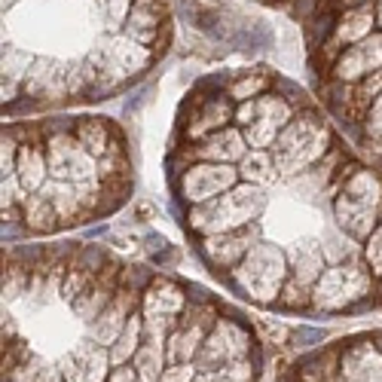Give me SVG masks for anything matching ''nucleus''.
Listing matches in <instances>:
<instances>
[{
    "label": "nucleus",
    "mask_w": 382,
    "mask_h": 382,
    "mask_svg": "<svg viewBox=\"0 0 382 382\" xmlns=\"http://www.w3.org/2000/svg\"><path fill=\"white\" fill-rule=\"evenodd\" d=\"M263 208V190L257 184H239V187L226 190L223 196L211 202H202L190 211V221L196 230L202 233H230V230H242V226L257 218Z\"/></svg>",
    "instance_id": "obj_1"
},
{
    "label": "nucleus",
    "mask_w": 382,
    "mask_h": 382,
    "mask_svg": "<svg viewBox=\"0 0 382 382\" xmlns=\"http://www.w3.org/2000/svg\"><path fill=\"white\" fill-rule=\"evenodd\" d=\"M327 144V129L318 122L312 113H300L285 126V132L272 144V159L278 174H297L303 171L309 162H315L324 153Z\"/></svg>",
    "instance_id": "obj_2"
},
{
    "label": "nucleus",
    "mask_w": 382,
    "mask_h": 382,
    "mask_svg": "<svg viewBox=\"0 0 382 382\" xmlns=\"http://www.w3.org/2000/svg\"><path fill=\"white\" fill-rule=\"evenodd\" d=\"M53 181H68L80 190L83 202L95 196V156L77 141V135H55L46 144Z\"/></svg>",
    "instance_id": "obj_3"
},
{
    "label": "nucleus",
    "mask_w": 382,
    "mask_h": 382,
    "mask_svg": "<svg viewBox=\"0 0 382 382\" xmlns=\"http://www.w3.org/2000/svg\"><path fill=\"white\" fill-rule=\"evenodd\" d=\"M235 278L254 300H272L285 282V254L272 245H257L245 254Z\"/></svg>",
    "instance_id": "obj_4"
},
{
    "label": "nucleus",
    "mask_w": 382,
    "mask_h": 382,
    "mask_svg": "<svg viewBox=\"0 0 382 382\" xmlns=\"http://www.w3.org/2000/svg\"><path fill=\"white\" fill-rule=\"evenodd\" d=\"M376 205H379V187L373 181V174L361 171L349 181L346 193L336 202V218L346 230H352L355 235L373 233V218H376Z\"/></svg>",
    "instance_id": "obj_5"
},
{
    "label": "nucleus",
    "mask_w": 382,
    "mask_h": 382,
    "mask_svg": "<svg viewBox=\"0 0 382 382\" xmlns=\"http://www.w3.org/2000/svg\"><path fill=\"white\" fill-rule=\"evenodd\" d=\"M235 178H239V171L230 169L226 162H199L184 174L181 190L193 205H202V202L218 199L226 190H233Z\"/></svg>",
    "instance_id": "obj_6"
},
{
    "label": "nucleus",
    "mask_w": 382,
    "mask_h": 382,
    "mask_svg": "<svg viewBox=\"0 0 382 382\" xmlns=\"http://www.w3.org/2000/svg\"><path fill=\"white\" fill-rule=\"evenodd\" d=\"M287 122H291V107H287L285 98H278V95L257 98V117L245 132L248 147H254V150L272 147L275 138L285 132Z\"/></svg>",
    "instance_id": "obj_7"
},
{
    "label": "nucleus",
    "mask_w": 382,
    "mask_h": 382,
    "mask_svg": "<svg viewBox=\"0 0 382 382\" xmlns=\"http://www.w3.org/2000/svg\"><path fill=\"white\" fill-rule=\"evenodd\" d=\"M382 65V34H370L361 43L339 49L334 61V77L339 83H361L373 74V68Z\"/></svg>",
    "instance_id": "obj_8"
},
{
    "label": "nucleus",
    "mask_w": 382,
    "mask_h": 382,
    "mask_svg": "<svg viewBox=\"0 0 382 382\" xmlns=\"http://www.w3.org/2000/svg\"><path fill=\"white\" fill-rule=\"evenodd\" d=\"M364 287H367V275L358 266H334V270L322 272L315 294L322 306H343L352 297H358Z\"/></svg>",
    "instance_id": "obj_9"
},
{
    "label": "nucleus",
    "mask_w": 382,
    "mask_h": 382,
    "mask_svg": "<svg viewBox=\"0 0 382 382\" xmlns=\"http://www.w3.org/2000/svg\"><path fill=\"white\" fill-rule=\"evenodd\" d=\"M162 25H165L162 0H135L126 25H122V34L138 40V43H144V46H153L156 43V37H159V31H162Z\"/></svg>",
    "instance_id": "obj_10"
},
{
    "label": "nucleus",
    "mask_w": 382,
    "mask_h": 382,
    "mask_svg": "<svg viewBox=\"0 0 382 382\" xmlns=\"http://www.w3.org/2000/svg\"><path fill=\"white\" fill-rule=\"evenodd\" d=\"M373 28H376V4L343 9L334 22V46L346 49L352 43H361L364 37L373 34Z\"/></svg>",
    "instance_id": "obj_11"
},
{
    "label": "nucleus",
    "mask_w": 382,
    "mask_h": 382,
    "mask_svg": "<svg viewBox=\"0 0 382 382\" xmlns=\"http://www.w3.org/2000/svg\"><path fill=\"white\" fill-rule=\"evenodd\" d=\"M248 245H251V233L242 226V230H230V233H214L202 245V251H205V260L214 266H233L239 257L248 254Z\"/></svg>",
    "instance_id": "obj_12"
},
{
    "label": "nucleus",
    "mask_w": 382,
    "mask_h": 382,
    "mask_svg": "<svg viewBox=\"0 0 382 382\" xmlns=\"http://www.w3.org/2000/svg\"><path fill=\"white\" fill-rule=\"evenodd\" d=\"M245 147H248V138H242L239 129H218L205 138V144H199L196 153L205 162H233V159H245Z\"/></svg>",
    "instance_id": "obj_13"
},
{
    "label": "nucleus",
    "mask_w": 382,
    "mask_h": 382,
    "mask_svg": "<svg viewBox=\"0 0 382 382\" xmlns=\"http://www.w3.org/2000/svg\"><path fill=\"white\" fill-rule=\"evenodd\" d=\"M16 174H18L25 190H43L46 174H49L46 150L34 147V144H25V147L18 150V159H16Z\"/></svg>",
    "instance_id": "obj_14"
},
{
    "label": "nucleus",
    "mask_w": 382,
    "mask_h": 382,
    "mask_svg": "<svg viewBox=\"0 0 382 382\" xmlns=\"http://www.w3.org/2000/svg\"><path fill=\"white\" fill-rule=\"evenodd\" d=\"M74 135L95 159H105L107 153L117 147V144L110 141V129H107L105 120H80L74 126Z\"/></svg>",
    "instance_id": "obj_15"
},
{
    "label": "nucleus",
    "mask_w": 382,
    "mask_h": 382,
    "mask_svg": "<svg viewBox=\"0 0 382 382\" xmlns=\"http://www.w3.org/2000/svg\"><path fill=\"white\" fill-rule=\"evenodd\" d=\"M129 303H132V300H129ZM129 303H126V291H120L117 300L105 306V312L98 315L101 322L95 324V334H98L101 343H113V339L122 334V327L129 324V322H126V318H129Z\"/></svg>",
    "instance_id": "obj_16"
},
{
    "label": "nucleus",
    "mask_w": 382,
    "mask_h": 382,
    "mask_svg": "<svg viewBox=\"0 0 382 382\" xmlns=\"http://www.w3.org/2000/svg\"><path fill=\"white\" fill-rule=\"evenodd\" d=\"M181 303H184V297H181V291L174 285H159L156 291H147V303H144V315L147 318H169V315H174L181 309Z\"/></svg>",
    "instance_id": "obj_17"
},
{
    "label": "nucleus",
    "mask_w": 382,
    "mask_h": 382,
    "mask_svg": "<svg viewBox=\"0 0 382 382\" xmlns=\"http://www.w3.org/2000/svg\"><path fill=\"white\" fill-rule=\"evenodd\" d=\"M25 221H28L31 230L49 233V230H55V223H58V211L43 193H37L25 202Z\"/></svg>",
    "instance_id": "obj_18"
},
{
    "label": "nucleus",
    "mask_w": 382,
    "mask_h": 382,
    "mask_svg": "<svg viewBox=\"0 0 382 382\" xmlns=\"http://www.w3.org/2000/svg\"><path fill=\"white\" fill-rule=\"evenodd\" d=\"M294 263H297V282H300V285H309V282H318V278H322L324 260H322V251H318V245H312V242L297 245Z\"/></svg>",
    "instance_id": "obj_19"
},
{
    "label": "nucleus",
    "mask_w": 382,
    "mask_h": 382,
    "mask_svg": "<svg viewBox=\"0 0 382 382\" xmlns=\"http://www.w3.org/2000/svg\"><path fill=\"white\" fill-rule=\"evenodd\" d=\"M208 327H202L199 322H193V324H184V327H178L171 334V339H169V361H184V358H190L196 349H199V343H202V334Z\"/></svg>",
    "instance_id": "obj_20"
},
{
    "label": "nucleus",
    "mask_w": 382,
    "mask_h": 382,
    "mask_svg": "<svg viewBox=\"0 0 382 382\" xmlns=\"http://www.w3.org/2000/svg\"><path fill=\"white\" fill-rule=\"evenodd\" d=\"M275 159H272V153H263V150H251V156L245 153V159H242V178L248 184H263V181H270L272 174H275Z\"/></svg>",
    "instance_id": "obj_21"
},
{
    "label": "nucleus",
    "mask_w": 382,
    "mask_h": 382,
    "mask_svg": "<svg viewBox=\"0 0 382 382\" xmlns=\"http://www.w3.org/2000/svg\"><path fill=\"white\" fill-rule=\"evenodd\" d=\"M98 6H101V16H105V22H107V31H122L132 6H135V0H98Z\"/></svg>",
    "instance_id": "obj_22"
},
{
    "label": "nucleus",
    "mask_w": 382,
    "mask_h": 382,
    "mask_svg": "<svg viewBox=\"0 0 382 382\" xmlns=\"http://www.w3.org/2000/svg\"><path fill=\"white\" fill-rule=\"evenodd\" d=\"M266 86H270V77L260 74V70H257V74H245V77L233 86V98H235V101H248V98H254L257 92H263Z\"/></svg>",
    "instance_id": "obj_23"
},
{
    "label": "nucleus",
    "mask_w": 382,
    "mask_h": 382,
    "mask_svg": "<svg viewBox=\"0 0 382 382\" xmlns=\"http://www.w3.org/2000/svg\"><path fill=\"white\" fill-rule=\"evenodd\" d=\"M138 334H141V322H138V315H132V318H129V324L122 327V336H120V346L113 349V358H117V361H126L132 352H135Z\"/></svg>",
    "instance_id": "obj_24"
},
{
    "label": "nucleus",
    "mask_w": 382,
    "mask_h": 382,
    "mask_svg": "<svg viewBox=\"0 0 382 382\" xmlns=\"http://www.w3.org/2000/svg\"><path fill=\"white\" fill-rule=\"evenodd\" d=\"M86 282H89V278H86V272H83V270H70L68 272V282H65V300L68 303H77V297L86 291Z\"/></svg>",
    "instance_id": "obj_25"
},
{
    "label": "nucleus",
    "mask_w": 382,
    "mask_h": 382,
    "mask_svg": "<svg viewBox=\"0 0 382 382\" xmlns=\"http://www.w3.org/2000/svg\"><path fill=\"white\" fill-rule=\"evenodd\" d=\"M367 257H370V266H373V272H379V275H382V223H379V230L370 233Z\"/></svg>",
    "instance_id": "obj_26"
},
{
    "label": "nucleus",
    "mask_w": 382,
    "mask_h": 382,
    "mask_svg": "<svg viewBox=\"0 0 382 382\" xmlns=\"http://www.w3.org/2000/svg\"><path fill=\"white\" fill-rule=\"evenodd\" d=\"M138 370H141V376L147 379V382L156 376V352H153V346H147V349H144V352L138 355Z\"/></svg>",
    "instance_id": "obj_27"
},
{
    "label": "nucleus",
    "mask_w": 382,
    "mask_h": 382,
    "mask_svg": "<svg viewBox=\"0 0 382 382\" xmlns=\"http://www.w3.org/2000/svg\"><path fill=\"white\" fill-rule=\"evenodd\" d=\"M13 156H16V141L4 135V178L16 174V162H13Z\"/></svg>",
    "instance_id": "obj_28"
},
{
    "label": "nucleus",
    "mask_w": 382,
    "mask_h": 382,
    "mask_svg": "<svg viewBox=\"0 0 382 382\" xmlns=\"http://www.w3.org/2000/svg\"><path fill=\"white\" fill-rule=\"evenodd\" d=\"M367 120H370V129H376L382 132V92H379V98L370 105V113H367Z\"/></svg>",
    "instance_id": "obj_29"
},
{
    "label": "nucleus",
    "mask_w": 382,
    "mask_h": 382,
    "mask_svg": "<svg viewBox=\"0 0 382 382\" xmlns=\"http://www.w3.org/2000/svg\"><path fill=\"white\" fill-rule=\"evenodd\" d=\"M373 0H343V9H355V6H367Z\"/></svg>",
    "instance_id": "obj_30"
},
{
    "label": "nucleus",
    "mask_w": 382,
    "mask_h": 382,
    "mask_svg": "<svg viewBox=\"0 0 382 382\" xmlns=\"http://www.w3.org/2000/svg\"><path fill=\"white\" fill-rule=\"evenodd\" d=\"M376 25L382 28V0H376Z\"/></svg>",
    "instance_id": "obj_31"
},
{
    "label": "nucleus",
    "mask_w": 382,
    "mask_h": 382,
    "mask_svg": "<svg viewBox=\"0 0 382 382\" xmlns=\"http://www.w3.org/2000/svg\"><path fill=\"white\" fill-rule=\"evenodd\" d=\"M16 4V0H4V6H13Z\"/></svg>",
    "instance_id": "obj_32"
},
{
    "label": "nucleus",
    "mask_w": 382,
    "mask_h": 382,
    "mask_svg": "<svg viewBox=\"0 0 382 382\" xmlns=\"http://www.w3.org/2000/svg\"><path fill=\"white\" fill-rule=\"evenodd\" d=\"M376 339H379V346H382V334H379V336H376Z\"/></svg>",
    "instance_id": "obj_33"
}]
</instances>
